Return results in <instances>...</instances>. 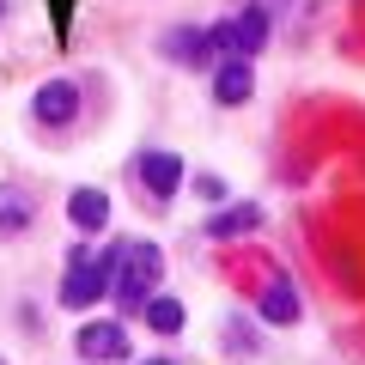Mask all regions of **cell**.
<instances>
[{"label":"cell","instance_id":"6da1fadb","mask_svg":"<svg viewBox=\"0 0 365 365\" xmlns=\"http://www.w3.org/2000/svg\"><path fill=\"white\" fill-rule=\"evenodd\" d=\"M104 262H110V299H116L128 317H140L146 299H153V292H165V287H158V280H165V250H158L153 237L116 244Z\"/></svg>","mask_w":365,"mask_h":365},{"label":"cell","instance_id":"7a4b0ae2","mask_svg":"<svg viewBox=\"0 0 365 365\" xmlns=\"http://www.w3.org/2000/svg\"><path fill=\"white\" fill-rule=\"evenodd\" d=\"M61 311H73V317H86V311H98V304L110 299V262L104 256H91L86 244H73L67 250V274H61Z\"/></svg>","mask_w":365,"mask_h":365},{"label":"cell","instance_id":"3957f363","mask_svg":"<svg viewBox=\"0 0 365 365\" xmlns=\"http://www.w3.org/2000/svg\"><path fill=\"white\" fill-rule=\"evenodd\" d=\"M73 353L86 365H122L134 353V335L122 317H86V323L73 329Z\"/></svg>","mask_w":365,"mask_h":365},{"label":"cell","instance_id":"277c9868","mask_svg":"<svg viewBox=\"0 0 365 365\" xmlns=\"http://www.w3.org/2000/svg\"><path fill=\"white\" fill-rule=\"evenodd\" d=\"M207 31H213V49H220V55H244V61H256V55L268 49V37H274V19H268V6H244V13L220 19V25H207Z\"/></svg>","mask_w":365,"mask_h":365},{"label":"cell","instance_id":"5b68a950","mask_svg":"<svg viewBox=\"0 0 365 365\" xmlns=\"http://www.w3.org/2000/svg\"><path fill=\"white\" fill-rule=\"evenodd\" d=\"M79 110H86V91H79L73 79H43V86L31 91V122H37V128H73Z\"/></svg>","mask_w":365,"mask_h":365},{"label":"cell","instance_id":"8992f818","mask_svg":"<svg viewBox=\"0 0 365 365\" xmlns=\"http://www.w3.org/2000/svg\"><path fill=\"white\" fill-rule=\"evenodd\" d=\"M134 182H146V195H153V201H170L182 182H189V165H182V153L146 146V153H134Z\"/></svg>","mask_w":365,"mask_h":365},{"label":"cell","instance_id":"52a82bcc","mask_svg":"<svg viewBox=\"0 0 365 365\" xmlns=\"http://www.w3.org/2000/svg\"><path fill=\"white\" fill-rule=\"evenodd\" d=\"M158 55H165V61H177V67H213V61H220L207 25H170L165 37H158Z\"/></svg>","mask_w":365,"mask_h":365},{"label":"cell","instance_id":"ba28073f","mask_svg":"<svg viewBox=\"0 0 365 365\" xmlns=\"http://www.w3.org/2000/svg\"><path fill=\"white\" fill-rule=\"evenodd\" d=\"M256 98V67L244 61V55H220L213 61V104L220 110H237Z\"/></svg>","mask_w":365,"mask_h":365},{"label":"cell","instance_id":"9c48e42d","mask_svg":"<svg viewBox=\"0 0 365 365\" xmlns=\"http://www.w3.org/2000/svg\"><path fill=\"white\" fill-rule=\"evenodd\" d=\"M262 220H268V213H262L256 201H225V207L207 213V225H201V232H207L213 244H244L250 232H262Z\"/></svg>","mask_w":365,"mask_h":365},{"label":"cell","instance_id":"30bf717a","mask_svg":"<svg viewBox=\"0 0 365 365\" xmlns=\"http://www.w3.org/2000/svg\"><path fill=\"white\" fill-rule=\"evenodd\" d=\"M43 213V195L31 182H0V237H25Z\"/></svg>","mask_w":365,"mask_h":365},{"label":"cell","instance_id":"8fae6325","mask_svg":"<svg viewBox=\"0 0 365 365\" xmlns=\"http://www.w3.org/2000/svg\"><path fill=\"white\" fill-rule=\"evenodd\" d=\"M256 317L274 323V329H292L304 317V299H299V287H292L287 274H268V287L256 292Z\"/></svg>","mask_w":365,"mask_h":365},{"label":"cell","instance_id":"7c38bea8","mask_svg":"<svg viewBox=\"0 0 365 365\" xmlns=\"http://www.w3.org/2000/svg\"><path fill=\"white\" fill-rule=\"evenodd\" d=\"M67 225L86 232V237H98L110 225V195H104V189H91V182H79L73 195H67Z\"/></svg>","mask_w":365,"mask_h":365},{"label":"cell","instance_id":"4fadbf2b","mask_svg":"<svg viewBox=\"0 0 365 365\" xmlns=\"http://www.w3.org/2000/svg\"><path fill=\"white\" fill-rule=\"evenodd\" d=\"M140 323L153 329V335H182V329H189V304H182L177 292H153L146 311H140Z\"/></svg>","mask_w":365,"mask_h":365},{"label":"cell","instance_id":"5bb4252c","mask_svg":"<svg viewBox=\"0 0 365 365\" xmlns=\"http://www.w3.org/2000/svg\"><path fill=\"white\" fill-rule=\"evenodd\" d=\"M220 347H225V353H237V359H250V353H256L262 341L250 335V323H244V317H225V329H220Z\"/></svg>","mask_w":365,"mask_h":365},{"label":"cell","instance_id":"9a60e30c","mask_svg":"<svg viewBox=\"0 0 365 365\" xmlns=\"http://www.w3.org/2000/svg\"><path fill=\"white\" fill-rule=\"evenodd\" d=\"M189 189H195L201 201H213V207H225V201H232V182H225V177H213V170H201V177H189Z\"/></svg>","mask_w":365,"mask_h":365},{"label":"cell","instance_id":"2e32d148","mask_svg":"<svg viewBox=\"0 0 365 365\" xmlns=\"http://www.w3.org/2000/svg\"><path fill=\"white\" fill-rule=\"evenodd\" d=\"M49 13H55V37H67V25H73V0H49Z\"/></svg>","mask_w":365,"mask_h":365},{"label":"cell","instance_id":"e0dca14e","mask_svg":"<svg viewBox=\"0 0 365 365\" xmlns=\"http://www.w3.org/2000/svg\"><path fill=\"white\" fill-rule=\"evenodd\" d=\"M6 13H13V0H0V25H6Z\"/></svg>","mask_w":365,"mask_h":365},{"label":"cell","instance_id":"ac0fdd59","mask_svg":"<svg viewBox=\"0 0 365 365\" xmlns=\"http://www.w3.org/2000/svg\"><path fill=\"white\" fill-rule=\"evenodd\" d=\"M146 365H165V359H146Z\"/></svg>","mask_w":365,"mask_h":365},{"label":"cell","instance_id":"d6986e66","mask_svg":"<svg viewBox=\"0 0 365 365\" xmlns=\"http://www.w3.org/2000/svg\"><path fill=\"white\" fill-rule=\"evenodd\" d=\"M0 365H6V359H0Z\"/></svg>","mask_w":365,"mask_h":365}]
</instances>
